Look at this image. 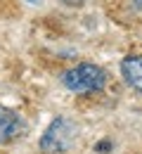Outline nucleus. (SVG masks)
Masks as SVG:
<instances>
[{
  "label": "nucleus",
  "instance_id": "obj_4",
  "mask_svg": "<svg viewBox=\"0 0 142 154\" xmlns=\"http://www.w3.org/2000/svg\"><path fill=\"white\" fill-rule=\"evenodd\" d=\"M121 74L133 90L142 93V55H130V57L123 59L121 62Z\"/></svg>",
  "mask_w": 142,
  "mask_h": 154
},
{
  "label": "nucleus",
  "instance_id": "obj_5",
  "mask_svg": "<svg viewBox=\"0 0 142 154\" xmlns=\"http://www.w3.org/2000/svg\"><path fill=\"white\" fill-rule=\"evenodd\" d=\"M64 2H66V5H71V7H76V5H83L85 0H64Z\"/></svg>",
  "mask_w": 142,
  "mask_h": 154
},
{
  "label": "nucleus",
  "instance_id": "obj_6",
  "mask_svg": "<svg viewBox=\"0 0 142 154\" xmlns=\"http://www.w3.org/2000/svg\"><path fill=\"white\" fill-rule=\"evenodd\" d=\"M135 2H137V7H142V0H135Z\"/></svg>",
  "mask_w": 142,
  "mask_h": 154
},
{
  "label": "nucleus",
  "instance_id": "obj_3",
  "mask_svg": "<svg viewBox=\"0 0 142 154\" xmlns=\"http://www.w3.org/2000/svg\"><path fill=\"white\" fill-rule=\"evenodd\" d=\"M24 135V123L17 112L0 104V145H10Z\"/></svg>",
  "mask_w": 142,
  "mask_h": 154
},
{
  "label": "nucleus",
  "instance_id": "obj_1",
  "mask_svg": "<svg viewBox=\"0 0 142 154\" xmlns=\"http://www.w3.org/2000/svg\"><path fill=\"white\" fill-rule=\"evenodd\" d=\"M62 83H64L71 93H78V95L97 93V90L104 88V83H107V74H104V69L97 66V64L83 62L78 66L69 69V71L62 76Z\"/></svg>",
  "mask_w": 142,
  "mask_h": 154
},
{
  "label": "nucleus",
  "instance_id": "obj_7",
  "mask_svg": "<svg viewBox=\"0 0 142 154\" xmlns=\"http://www.w3.org/2000/svg\"><path fill=\"white\" fill-rule=\"evenodd\" d=\"M26 2H41V0H26Z\"/></svg>",
  "mask_w": 142,
  "mask_h": 154
},
{
  "label": "nucleus",
  "instance_id": "obj_2",
  "mask_svg": "<svg viewBox=\"0 0 142 154\" xmlns=\"http://www.w3.org/2000/svg\"><path fill=\"white\" fill-rule=\"evenodd\" d=\"M74 137H76L74 123L69 119H55L41 137V149L45 154H62L71 147Z\"/></svg>",
  "mask_w": 142,
  "mask_h": 154
}]
</instances>
